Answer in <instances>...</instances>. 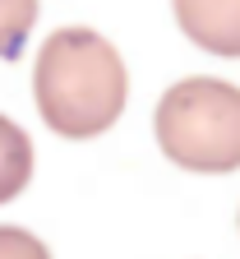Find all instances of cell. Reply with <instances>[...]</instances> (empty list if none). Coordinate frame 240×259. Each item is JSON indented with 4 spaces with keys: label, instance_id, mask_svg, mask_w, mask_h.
<instances>
[{
    "label": "cell",
    "instance_id": "obj_1",
    "mask_svg": "<svg viewBox=\"0 0 240 259\" xmlns=\"http://www.w3.org/2000/svg\"><path fill=\"white\" fill-rule=\"evenodd\" d=\"M32 93L56 135L88 139L116 125L129 74L120 51L92 28H56L37 51V74Z\"/></svg>",
    "mask_w": 240,
    "mask_h": 259
},
{
    "label": "cell",
    "instance_id": "obj_2",
    "mask_svg": "<svg viewBox=\"0 0 240 259\" xmlns=\"http://www.w3.org/2000/svg\"><path fill=\"white\" fill-rule=\"evenodd\" d=\"M153 130H157L162 153L180 167L235 171L240 167V88L213 74L176 79L157 97Z\"/></svg>",
    "mask_w": 240,
    "mask_h": 259
},
{
    "label": "cell",
    "instance_id": "obj_3",
    "mask_svg": "<svg viewBox=\"0 0 240 259\" xmlns=\"http://www.w3.org/2000/svg\"><path fill=\"white\" fill-rule=\"evenodd\" d=\"M180 28L217 56H240V0H171Z\"/></svg>",
    "mask_w": 240,
    "mask_h": 259
},
{
    "label": "cell",
    "instance_id": "obj_4",
    "mask_svg": "<svg viewBox=\"0 0 240 259\" xmlns=\"http://www.w3.org/2000/svg\"><path fill=\"white\" fill-rule=\"evenodd\" d=\"M32 181V139L19 120H10L0 111V204Z\"/></svg>",
    "mask_w": 240,
    "mask_h": 259
},
{
    "label": "cell",
    "instance_id": "obj_5",
    "mask_svg": "<svg viewBox=\"0 0 240 259\" xmlns=\"http://www.w3.org/2000/svg\"><path fill=\"white\" fill-rule=\"evenodd\" d=\"M37 23V0H0V60H14Z\"/></svg>",
    "mask_w": 240,
    "mask_h": 259
},
{
    "label": "cell",
    "instance_id": "obj_6",
    "mask_svg": "<svg viewBox=\"0 0 240 259\" xmlns=\"http://www.w3.org/2000/svg\"><path fill=\"white\" fill-rule=\"evenodd\" d=\"M0 259H51V250H46L42 236H32L28 227L0 222Z\"/></svg>",
    "mask_w": 240,
    "mask_h": 259
}]
</instances>
